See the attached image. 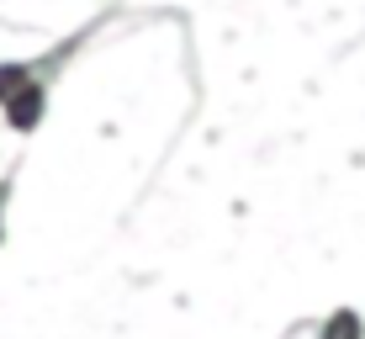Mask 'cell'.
<instances>
[]
</instances>
